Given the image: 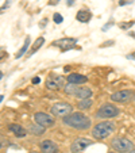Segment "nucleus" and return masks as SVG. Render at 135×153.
<instances>
[{"label":"nucleus","instance_id":"obj_1","mask_svg":"<svg viewBox=\"0 0 135 153\" xmlns=\"http://www.w3.org/2000/svg\"><path fill=\"white\" fill-rule=\"evenodd\" d=\"M63 123L77 130H86L91 127V119L83 113H73L63 118Z\"/></svg>","mask_w":135,"mask_h":153},{"label":"nucleus","instance_id":"obj_2","mask_svg":"<svg viewBox=\"0 0 135 153\" xmlns=\"http://www.w3.org/2000/svg\"><path fill=\"white\" fill-rule=\"evenodd\" d=\"M115 130V123L112 121H103L100 123H97L92 129V137L96 140H104L108 136H111Z\"/></svg>","mask_w":135,"mask_h":153},{"label":"nucleus","instance_id":"obj_3","mask_svg":"<svg viewBox=\"0 0 135 153\" xmlns=\"http://www.w3.org/2000/svg\"><path fill=\"white\" fill-rule=\"evenodd\" d=\"M73 107L69 103H65V102H60V103H55L54 106H52L50 108V113L54 117H61V118H65V117L70 115L72 114Z\"/></svg>","mask_w":135,"mask_h":153},{"label":"nucleus","instance_id":"obj_4","mask_svg":"<svg viewBox=\"0 0 135 153\" xmlns=\"http://www.w3.org/2000/svg\"><path fill=\"white\" fill-rule=\"evenodd\" d=\"M112 148L118 152H130L134 148V144H132L130 140L124 138V137H115L112 140Z\"/></svg>","mask_w":135,"mask_h":153},{"label":"nucleus","instance_id":"obj_5","mask_svg":"<svg viewBox=\"0 0 135 153\" xmlns=\"http://www.w3.org/2000/svg\"><path fill=\"white\" fill-rule=\"evenodd\" d=\"M119 114V108L116 106H114V104H103V106L100 107L97 110V113H96V117L97 118H114V117H116Z\"/></svg>","mask_w":135,"mask_h":153},{"label":"nucleus","instance_id":"obj_6","mask_svg":"<svg viewBox=\"0 0 135 153\" xmlns=\"http://www.w3.org/2000/svg\"><path fill=\"white\" fill-rule=\"evenodd\" d=\"M76 43H77V39H75V38H61V39L54 41L52 45L60 48L61 52H68L70 49H75Z\"/></svg>","mask_w":135,"mask_h":153},{"label":"nucleus","instance_id":"obj_7","mask_svg":"<svg viewBox=\"0 0 135 153\" xmlns=\"http://www.w3.org/2000/svg\"><path fill=\"white\" fill-rule=\"evenodd\" d=\"M91 145H92V140L84 138V137H81V138H76L75 141L72 142V145H70V152L72 153H80L81 150H84L85 148L91 146Z\"/></svg>","mask_w":135,"mask_h":153},{"label":"nucleus","instance_id":"obj_8","mask_svg":"<svg viewBox=\"0 0 135 153\" xmlns=\"http://www.w3.org/2000/svg\"><path fill=\"white\" fill-rule=\"evenodd\" d=\"M134 95L135 92H132L130 90H124V91H118V92L112 94L111 99L114 102H118V103H124V102H128L131 99H134Z\"/></svg>","mask_w":135,"mask_h":153},{"label":"nucleus","instance_id":"obj_9","mask_svg":"<svg viewBox=\"0 0 135 153\" xmlns=\"http://www.w3.org/2000/svg\"><path fill=\"white\" fill-rule=\"evenodd\" d=\"M34 119H35V123L41 125L43 127H50L54 125V118L46 113H37L34 115Z\"/></svg>","mask_w":135,"mask_h":153},{"label":"nucleus","instance_id":"obj_10","mask_svg":"<svg viewBox=\"0 0 135 153\" xmlns=\"http://www.w3.org/2000/svg\"><path fill=\"white\" fill-rule=\"evenodd\" d=\"M46 88L47 90H60V88H63V77L62 76H49L46 80Z\"/></svg>","mask_w":135,"mask_h":153},{"label":"nucleus","instance_id":"obj_11","mask_svg":"<svg viewBox=\"0 0 135 153\" xmlns=\"http://www.w3.org/2000/svg\"><path fill=\"white\" fill-rule=\"evenodd\" d=\"M41 152L42 153H57L58 146L50 140H45L41 142Z\"/></svg>","mask_w":135,"mask_h":153},{"label":"nucleus","instance_id":"obj_12","mask_svg":"<svg viewBox=\"0 0 135 153\" xmlns=\"http://www.w3.org/2000/svg\"><path fill=\"white\" fill-rule=\"evenodd\" d=\"M86 81H88V77L80 75V73H70V75L68 76V83H70V84L78 85V84H84V83H86Z\"/></svg>","mask_w":135,"mask_h":153},{"label":"nucleus","instance_id":"obj_13","mask_svg":"<svg viewBox=\"0 0 135 153\" xmlns=\"http://www.w3.org/2000/svg\"><path fill=\"white\" fill-rule=\"evenodd\" d=\"M75 96L78 99H89L92 96V90L91 88H86V87H83V88H77L75 92Z\"/></svg>","mask_w":135,"mask_h":153},{"label":"nucleus","instance_id":"obj_14","mask_svg":"<svg viewBox=\"0 0 135 153\" xmlns=\"http://www.w3.org/2000/svg\"><path fill=\"white\" fill-rule=\"evenodd\" d=\"M76 19H77L78 22H81V23H88L89 20L92 19V14H91L88 10H80V11L77 12V15H76Z\"/></svg>","mask_w":135,"mask_h":153},{"label":"nucleus","instance_id":"obj_15","mask_svg":"<svg viewBox=\"0 0 135 153\" xmlns=\"http://www.w3.org/2000/svg\"><path fill=\"white\" fill-rule=\"evenodd\" d=\"M8 129L11 130L16 137H26V134H27V130L24 129V127H22L20 125H16V123H11L8 126Z\"/></svg>","mask_w":135,"mask_h":153},{"label":"nucleus","instance_id":"obj_16","mask_svg":"<svg viewBox=\"0 0 135 153\" xmlns=\"http://www.w3.org/2000/svg\"><path fill=\"white\" fill-rule=\"evenodd\" d=\"M45 43V38L43 37H39V38H37V41L34 42V45H32V48L30 49V52L27 53V57H31L32 54H34L35 52H38V50L42 48V45Z\"/></svg>","mask_w":135,"mask_h":153},{"label":"nucleus","instance_id":"obj_17","mask_svg":"<svg viewBox=\"0 0 135 153\" xmlns=\"http://www.w3.org/2000/svg\"><path fill=\"white\" fill-rule=\"evenodd\" d=\"M29 131L30 133H32L34 136H42L43 133H45V127L41 126V125H31V126H29Z\"/></svg>","mask_w":135,"mask_h":153},{"label":"nucleus","instance_id":"obj_18","mask_svg":"<svg viewBox=\"0 0 135 153\" xmlns=\"http://www.w3.org/2000/svg\"><path fill=\"white\" fill-rule=\"evenodd\" d=\"M92 99H83V100H80L78 102V108H80V110H88L89 107L92 106Z\"/></svg>","mask_w":135,"mask_h":153},{"label":"nucleus","instance_id":"obj_19","mask_svg":"<svg viewBox=\"0 0 135 153\" xmlns=\"http://www.w3.org/2000/svg\"><path fill=\"white\" fill-rule=\"evenodd\" d=\"M77 88H78V87H76V84L68 83L65 87H63V91H65L66 95H73V96H75V92H76V90H77Z\"/></svg>","mask_w":135,"mask_h":153},{"label":"nucleus","instance_id":"obj_20","mask_svg":"<svg viewBox=\"0 0 135 153\" xmlns=\"http://www.w3.org/2000/svg\"><path fill=\"white\" fill-rule=\"evenodd\" d=\"M29 46H30V37H27L26 38V41H24V45L22 46V49L18 52V54H16V58H20L24 54V53L27 52V49H29Z\"/></svg>","mask_w":135,"mask_h":153},{"label":"nucleus","instance_id":"obj_21","mask_svg":"<svg viewBox=\"0 0 135 153\" xmlns=\"http://www.w3.org/2000/svg\"><path fill=\"white\" fill-rule=\"evenodd\" d=\"M53 19H54V23L60 25V23H62L63 18H62V15H60V14H58V12H55V14L53 15Z\"/></svg>","mask_w":135,"mask_h":153},{"label":"nucleus","instance_id":"obj_22","mask_svg":"<svg viewBox=\"0 0 135 153\" xmlns=\"http://www.w3.org/2000/svg\"><path fill=\"white\" fill-rule=\"evenodd\" d=\"M112 45H115V41L114 39H109V41H105L100 45V48H108V46H112Z\"/></svg>","mask_w":135,"mask_h":153},{"label":"nucleus","instance_id":"obj_23","mask_svg":"<svg viewBox=\"0 0 135 153\" xmlns=\"http://www.w3.org/2000/svg\"><path fill=\"white\" fill-rule=\"evenodd\" d=\"M134 23H135V20H130V22H127V23L120 25V27H122L123 30H127V29H130L131 26H134Z\"/></svg>","mask_w":135,"mask_h":153},{"label":"nucleus","instance_id":"obj_24","mask_svg":"<svg viewBox=\"0 0 135 153\" xmlns=\"http://www.w3.org/2000/svg\"><path fill=\"white\" fill-rule=\"evenodd\" d=\"M112 25H114V20H112V19H111V20H109V22H108V23H107V25H105V26H104V27H103V31H107V30H108V29H109V27H111V26H112Z\"/></svg>","mask_w":135,"mask_h":153},{"label":"nucleus","instance_id":"obj_25","mask_svg":"<svg viewBox=\"0 0 135 153\" xmlns=\"http://www.w3.org/2000/svg\"><path fill=\"white\" fill-rule=\"evenodd\" d=\"M132 0H119V6H124V4H131Z\"/></svg>","mask_w":135,"mask_h":153},{"label":"nucleus","instance_id":"obj_26","mask_svg":"<svg viewBox=\"0 0 135 153\" xmlns=\"http://www.w3.org/2000/svg\"><path fill=\"white\" fill-rule=\"evenodd\" d=\"M60 0H49V6H57Z\"/></svg>","mask_w":135,"mask_h":153},{"label":"nucleus","instance_id":"obj_27","mask_svg":"<svg viewBox=\"0 0 135 153\" xmlns=\"http://www.w3.org/2000/svg\"><path fill=\"white\" fill-rule=\"evenodd\" d=\"M127 58H128V60H135V52H134V53H130V54H127Z\"/></svg>","mask_w":135,"mask_h":153},{"label":"nucleus","instance_id":"obj_28","mask_svg":"<svg viewBox=\"0 0 135 153\" xmlns=\"http://www.w3.org/2000/svg\"><path fill=\"white\" fill-rule=\"evenodd\" d=\"M31 81H32V84H39L41 83V79L39 77H34Z\"/></svg>","mask_w":135,"mask_h":153},{"label":"nucleus","instance_id":"obj_29","mask_svg":"<svg viewBox=\"0 0 135 153\" xmlns=\"http://www.w3.org/2000/svg\"><path fill=\"white\" fill-rule=\"evenodd\" d=\"M66 4H68V6H73V4H75V0H68V1H66Z\"/></svg>","mask_w":135,"mask_h":153},{"label":"nucleus","instance_id":"obj_30","mask_svg":"<svg viewBox=\"0 0 135 153\" xmlns=\"http://www.w3.org/2000/svg\"><path fill=\"white\" fill-rule=\"evenodd\" d=\"M130 35H131V37H134V38H135V33H132V31H131V33H130Z\"/></svg>","mask_w":135,"mask_h":153},{"label":"nucleus","instance_id":"obj_31","mask_svg":"<svg viewBox=\"0 0 135 153\" xmlns=\"http://www.w3.org/2000/svg\"><path fill=\"white\" fill-rule=\"evenodd\" d=\"M131 153H135V149H132V150H131Z\"/></svg>","mask_w":135,"mask_h":153},{"label":"nucleus","instance_id":"obj_32","mask_svg":"<svg viewBox=\"0 0 135 153\" xmlns=\"http://www.w3.org/2000/svg\"><path fill=\"white\" fill-rule=\"evenodd\" d=\"M31 153H37V152H31Z\"/></svg>","mask_w":135,"mask_h":153},{"label":"nucleus","instance_id":"obj_33","mask_svg":"<svg viewBox=\"0 0 135 153\" xmlns=\"http://www.w3.org/2000/svg\"><path fill=\"white\" fill-rule=\"evenodd\" d=\"M134 99H135V95H134Z\"/></svg>","mask_w":135,"mask_h":153}]
</instances>
